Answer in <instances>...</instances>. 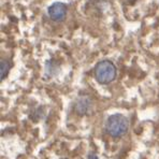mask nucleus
<instances>
[{"instance_id":"423d86ee","label":"nucleus","mask_w":159,"mask_h":159,"mask_svg":"<svg viewBox=\"0 0 159 159\" xmlns=\"http://www.w3.org/2000/svg\"><path fill=\"white\" fill-rule=\"evenodd\" d=\"M88 159H98V157L95 155V154H90V155L88 156Z\"/></svg>"},{"instance_id":"39448f33","label":"nucleus","mask_w":159,"mask_h":159,"mask_svg":"<svg viewBox=\"0 0 159 159\" xmlns=\"http://www.w3.org/2000/svg\"><path fill=\"white\" fill-rule=\"evenodd\" d=\"M10 69H11L10 61L7 59H1V62H0V79H1V81H3L6 79V76L8 75Z\"/></svg>"},{"instance_id":"20e7f679","label":"nucleus","mask_w":159,"mask_h":159,"mask_svg":"<svg viewBox=\"0 0 159 159\" xmlns=\"http://www.w3.org/2000/svg\"><path fill=\"white\" fill-rule=\"evenodd\" d=\"M92 101H90L89 97L84 96L76 100L75 102V112L80 115H85L89 112V110L92 109Z\"/></svg>"},{"instance_id":"f03ea898","label":"nucleus","mask_w":159,"mask_h":159,"mask_svg":"<svg viewBox=\"0 0 159 159\" xmlns=\"http://www.w3.org/2000/svg\"><path fill=\"white\" fill-rule=\"evenodd\" d=\"M93 73L100 84H109L116 78V67L110 60H101L96 65Z\"/></svg>"},{"instance_id":"f257e3e1","label":"nucleus","mask_w":159,"mask_h":159,"mask_svg":"<svg viewBox=\"0 0 159 159\" xmlns=\"http://www.w3.org/2000/svg\"><path fill=\"white\" fill-rule=\"evenodd\" d=\"M106 129L111 137L120 138L129 129V119L121 114L111 115L106 123Z\"/></svg>"},{"instance_id":"7ed1b4c3","label":"nucleus","mask_w":159,"mask_h":159,"mask_svg":"<svg viewBox=\"0 0 159 159\" xmlns=\"http://www.w3.org/2000/svg\"><path fill=\"white\" fill-rule=\"evenodd\" d=\"M67 15V6L62 2H54L48 8V16L54 22H61Z\"/></svg>"}]
</instances>
